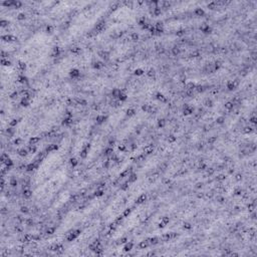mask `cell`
I'll use <instances>...</instances> for the list:
<instances>
[{
  "label": "cell",
  "instance_id": "obj_34",
  "mask_svg": "<svg viewBox=\"0 0 257 257\" xmlns=\"http://www.w3.org/2000/svg\"><path fill=\"white\" fill-rule=\"evenodd\" d=\"M132 213H133V209L131 207H127L125 209H123V211L121 212V215L125 217V219H127L132 215Z\"/></svg>",
  "mask_w": 257,
  "mask_h": 257
},
{
  "label": "cell",
  "instance_id": "obj_3",
  "mask_svg": "<svg viewBox=\"0 0 257 257\" xmlns=\"http://www.w3.org/2000/svg\"><path fill=\"white\" fill-rule=\"evenodd\" d=\"M155 99L157 101L161 103H168L169 101V95H165L163 91H158L155 93Z\"/></svg>",
  "mask_w": 257,
  "mask_h": 257
},
{
  "label": "cell",
  "instance_id": "obj_32",
  "mask_svg": "<svg viewBox=\"0 0 257 257\" xmlns=\"http://www.w3.org/2000/svg\"><path fill=\"white\" fill-rule=\"evenodd\" d=\"M93 194V196H95V198L99 199V198H103V196L105 195V190H103V189H97Z\"/></svg>",
  "mask_w": 257,
  "mask_h": 257
},
{
  "label": "cell",
  "instance_id": "obj_36",
  "mask_svg": "<svg viewBox=\"0 0 257 257\" xmlns=\"http://www.w3.org/2000/svg\"><path fill=\"white\" fill-rule=\"evenodd\" d=\"M117 151H119V153H125L127 151V146L125 144V143L119 142V144H117Z\"/></svg>",
  "mask_w": 257,
  "mask_h": 257
},
{
  "label": "cell",
  "instance_id": "obj_29",
  "mask_svg": "<svg viewBox=\"0 0 257 257\" xmlns=\"http://www.w3.org/2000/svg\"><path fill=\"white\" fill-rule=\"evenodd\" d=\"M117 99H119L121 103H125V101H129V93H127V91H121V93H119V97H117Z\"/></svg>",
  "mask_w": 257,
  "mask_h": 257
},
{
  "label": "cell",
  "instance_id": "obj_24",
  "mask_svg": "<svg viewBox=\"0 0 257 257\" xmlns=\"http://www.w3.org/2000/svg\"><path fill=\"white\" fill-rule=\"evenodd\" d=\"M14 64H13L11 59H9V58H1V66L2 67H11Z\"/></svg>",
  "mask_w": 257,
  "mask_h": 257
},
{
  "label": "cell",
  "instance_id": "obj_15",
  "mask_svg": "<svg viewBox=\"0 0 257 257\" xmlns=\"http://www.w3.org/2000/svg\"><path fill=\"white\" fill-rule=\"evenodd\" d=\"M11 143L15 148H18V147H22V145L25 144V141L21 137H16L13 140H11Z\"/></svg>",
  "mask_w": 257,
  "mask_h": 257
},
{
  "label": "cell",
  "instance_id": "obj_6",
  "mask_svg": "<svg viewBox=\"0 0 257 257\" xmlns=\"http://www.w3.org/2000/svg\"><path fill=\"white\" fill-rule=\"evenodd\" d=\"M254 133H255V125H245L244 127H242V134L243 135L250 136L251 134H254Z\"/></svg>",
  "mask_w": 257,
  "mask_h": 257
},
{
  "label": "cell",
  "instance_id": "obj_2",
  "mask_svg": "<svg viewBox=\"0 0 257 257\" xmlns=\"http://www.w3.org/2000/svg\"><path fill=\"white\" fill-rule=\"evenodd\" d=\"M1 42H3V43H15L17 40H18V37L16 36L15 34H7V33H5V34H2L1 35Z\"/></svg>",
  "mask_w": 257,
  "mask_h": 257
},
{
  "label": "cell",
  "instance_id": "obj_18",
  "mask_svg": "<svg viewBox=\"0 0 257 257\" xmlns=\"http://www.w3.org/2000/svg\"><path fill=\"white\" fill-rule=\"evenodd\" d=\"M33 195V192L31 189H25L21 191V198L24 200H29Z\"/></svg>",
  "mask_w": 257,
  "mask_h": 257
},
{
  "label": "cell",
  "instance_id": "obj_25",
  "mask_svg": "<svg viewBox=\"0 0 257 257\" xmlns=\"http://www.w3.org/2000/svg\"><path fill=\"white\" fill-rule=\"evenodd\" d=\"M150 247V244H149V241L147 239H143V240L139 241L138 243V248L139 249H148Z\"/></svg>",
  "mask_w": 257,
  "mask_h": 257
},
{
  "label": "cell",
  "instance_id": "obj_27",
  "mask_svg": "<svg viewBox=\"0 0 257 257\" xmlns=\"http://www.w3.org/2000/svg\"><path fill=\"white\" fill-rule=\"evenodd\" d=\"M131 185H132V184L129 183V182L127 181V179H125V181H123L121 183V185H119V189H121V191H123V192H127V190L131 188Z\"/></svg>",
  "mask_w": 257,
  "mask_h": 257
},
{
  "label": "cell",
  "instance_id": "obj_33",
  "mask_svg": "<svg viewBox=\"0 0 257 257\" xmlns=\"http://www.w3.org/2000/svg\"><path fill=\"white\" fill-rule=\"evenodd\" d=\"M205 173L207 174L208 176H210V177H213V176L216 175V170H215V168L212 166H208L207 169L205 170Z\"/></svg>",
  "mask_w": 257,
  "mask_h": 257
},
{
  "label": "cell",
  "instance_id": "obj_30",
  "mask_svg": "<svg viewBox=\"0 0 257 257\" xmlns=\"http://www.w3.org/2000/svg\"><path fill=\"white\" fill-rule=\"evenodd\" d=\"M23 8V1L21 0H13V9L14 10H20Z\"/></svg>",
  "mask_w": 257,
  "mask_h": 257
},
{
  "label": "cell",
  "instance_id": "obj_20",
  "mask_svg": "<svg viewBox=\"0 0 257 257\" xmlns=\"http://www.w3.org/2000/svg\"><path fill=\"white\" fill-rule=\"evenodd\" d=\"M236 105H234V103H233L230 99H228V101H226L224 103H223V109H224L226 111H231L235 107H236Z\"/></svg>",
  "mask_w": 257,
  "mask_h": 257
},
{
  "label": "cell",
  "instance_id": "obj_35",
  "mask_svg": "<svg viewBox=\"0 0 257 257\" xmlns=\"http://www.w3.org/2000/svg\"><path fill=\"white\" fill-rule=\"evenodd\" d=\"M103 154H105V157H107V158H109V157H111L113 154H115V150H113V147L107 146V147H105V151H103Z\"/></svg>",
  "mask_w": 257,
  "mask_h": 257
},
{
  "label": "cell",
  "instance_id": "obj_40",
  "mask_svg": "<svg viewBox=\"0 0 257 257\" xmlns=\"http://www.w3.org/2000/svg\"><path fill=\"white\" fill-rule=\"evenodd\" d=\"M10 158V155L8 154V153H6V152H2L1 153V156H0V162L2 163H4L5 161L7 160V159H9Z\"/></svg>",
  "mask_w": 257,
  "mask_h": 257
},
{
  "label": "cell",
  "instance_id": "obj_8",
  "mask_svg": "<svg viewBox=\"0 0 257 257\" xmlns=\"http://www.w3.org/2000/svg\"><path fill=\"white\" fill-rule=\"evenodd\" d=\"M228 177H230V176H228L227 174L221 172V173H218L217 175L214 176V179H215V182H217V183H222V182L226 181V180L228 179Z\"/></svg>",
  "mask_w": 257,
  "mask_h": 257
},
{
  "label": "cell",
  "instance_id": "obj_10",
  "mask_svg": "<svg viewBox=\"0 0 257 257\" xmlns=\"http://www.w3.org/2000/svg\"><path fill=\"white\" fill-rule=\"evenodd\" d=\"M148 69V68H147ZM146 68H144L143 66H139V67L135 68L134 70H133V74H134L135 76H137V77H142V76H144L145 74H146Z\"/></svg>",
  "mask_w": 257,
  "mask_h": 257
},
{
  "label": "cell",
  "instance_id": "obj_38",
  "mask_svg": "<svg viewBox=\"0 0 257 257\" xmlns=\"http://www.w3.org/2000/svg\"><path fill=\"white\" fill-rule=\"evenodd\" d=\"M3 165H4V166H6V167H8V168H13V167L15 166V162H14V160H13V159L9 158V159H7V160L5 161L4 163H3Z\"/></svg>",
  "mask_w": 257,
  "mask_h": 257
},
{
  "label": "cell",
  "instance_id": "obj_5",
  "mask_svg": "<svg viewBox=\"0 0 257 257\" xmlns=\"http://www.w3.org/2000/svg\"><path fill=\"white\" fill-rule=\"evenodd\" d=\"M135 246H136V243L132 240H129L127 243H125V244L123 245V251L125 253H129L135 248Z\"/></svg>",
  "mask_w": 257,
  "mask_h": 257
},
{
  "label": "cell",
  "instance_id": "obj_7",
  "mask_svg": "<svg viewBox=\"0 0 257 257\" xmlns=\"http://www.w3.org/2000/svg\"><path fill=\"white\" fill-rule=\"evenodd\" d=\"M16 155L19 158H27L29 155V152L26 149V147H20V148H17Z\"/></svg>",
  "mask_w": 257,
  "mask_h": 257
},
{
  "label": "cell",
  "instance_id": "obj_41",
  "mask_svg": "<svg viewBox=\"0 0 257 257\" xmlns=\"http://www.w3.org/2000/svg\"><path fill=\"white\" fill-rule=\"evenodd\" d=\"M248 123L251 125H256V123H257L256 115H250V117H248Z\"/></svg>",
  "mask_w": 257,
  "mask_h": 257
},
{
  "label": "cell",
  "instance_id": "obj_16",
  "mask_svg": "<svg viewBox=\"0 0 257 257\" xmlns=\"http://www.w3.org/2000/svg\"><path fill=\"white\" fill-rule=\"evenodd\" d=\"M138 180H139V175H138V173H137V172H132V173H131L130 175L127 176V181L129 182L130 184L136 183Z\"/></svg>",
  "mask_w": 257,
  "mask_h": 257
},
{
  "label": "cell",
  "instance_id": "obj_23",
  "mask_svg": "<svg viewBox=\"0 0 257 257\" xmlns=\"http://www.w3.org/2000/svg\"><path fill=\"white\" fill-rule=\"evenodd\" d=\"M26 149L28 150L29 155H34L39 151V147L36 145H26Z\"/></svg>",
  "mask_w": 257,
  "mask_h": 257
},
{
  "label": "cell",
  "instance_id": "obj_9",
  "mask_svg": "<svg viewBox=\"0 0 257 257\" xmlns=\"http://www.w3.org/2000/svg\"><path fill=\"white\" fill-rule=\"evenodd\" d=\"M7 181H8V185L10 188L12 189H16V188L19 187V181L16 177H9L7 178Z\"/></svg>",
  "mask_w": 257,
  "mask_h": 257
},
{
  "label": "cell",
  "instance_id": "obj_37",
  "mask_svg": "<svg viewBox=\"0 0 257 257\" xmlns=\"http://www.w3.org/2000/svg\"><path fill=\"white\" fill-rule=\"evenodd\" d=\"M9 25H10V21H9L8 19H6V18H1L0 19V26H1V28L2 29L7 28Z\"/></svg>",
  "mask_w": 257,
  "mask_h": 257
},
{
  "label": "cell",
  "instance_id": "obj_21",
  "mask_svg": "<svg viewBox=\"0 0 257 257\" xmlns=\"http://www.w3.org/2000/svg\"><path fill=\"white\" fill-rule=\"evenodd\" d=\"M77 239H78V236L73 232V231H72V232H70L69 234L66 235V237H65L64 240H65L67 243H71V242H73V241L77 240Z\"/></svg>",
  "mask_w": 257,
  "mask_h": 257
},
{
  "label": "cell",
  "instance_id": "obj_19",
  "mask_svg": "<svg viewBox=\"0 0 257 257\" xmlns=\"http://www.w3.org/2000/svg\"><path fill=\"white\" fill-rule=\"evenodd\" d=\"M72 123H73V117H64L61 119V121H60V125L62 127H69Z\"/></svg>",
  "mask_w": 257,
  "mask_h": 257
},
{
  "label": "cell",
  "instance_id": "obj_42",
  "mask_svg": "<svg viewBox=\"0 0 257 257\" xmlns=\"http://www.w3.org/2000/svg\"><path fill=\"white\" fill-rule=\"evenodd\" d=\"M0 56H1V58H9V59H10V54H9V52L6 51L5 49H1Z\"/></svg>",
  "mask_w": 257,
  "mask_h": 257
},
{
  "label": "cell",
  "instance_id": "obj_31",
  "mask_svg": "<svg viewBox=\"0 0 257 257\" xmlns=\"http://www.w3.org/2000/svg\"><path fill=\"white\" fill-rule=\"evenodd\" d=\"M233 179H234V181L236 182V183H241V181H243V178H244V176H243V174L241 173V172H236V173L234 174V175L232 176Z\"/></svg>",
  "mask_w": 257,
  "mask_h": 257
},
{
  "label": "cell",
  "instance_id": "obj_11",
  "mask_svg": "<svg viewBox=\"0 0 257 257\" xmlns=\"http://www.w3.org/2000/svg\"><path fill=\"white\" fill-rule=\"evenodd\" d=\"M227 121H228V119L226 117V115H219L216 117V119H215V123H216L217 125H225V123H227Z\"/></svg>",
  "mask_w": 257,
  "mask_h": 257
},
{
  "label": "cell",
  "instance_id": "obj_13",
  "mask_svg": "<svg viewBox=\"0 0 257 257\" xmlns=\"http://www.w3.org/2000/svg\"><path fill=\"white\" fill-rule=\"evenodd\" d=\"M37 168H38V164H36L34 162H28L24 172H26V173H32L33 171H35Z\"/></svg>",
  "mask_w": 257,
  "mask_h": 257
},
{
  "label": "cell",
  "instance_id": "obj_1",
  "mask_svg": "<svg viewBox=\"0 0 257 257\" xmlns=\"http://www.w3.org/2000/svg\"><path fill=\"white\" fill-rule=\"evenodd\" d=\"M52 68H53V69H58V70H60V71H62V72H63V73H64V70H63V69H61V68H60V67H57V66H49V67L45 68V69H42V70H39V71H35V72H33V73H32V74H30V75H29L28 77L30 78L31 76L35 75V74H37V73H41V72H44V71H47L48 69H52ZM63 76H64V75H63ZM27 83H28V82H27ZM27 83H26V84H27ZM26 84H25V87H26ZM10 101H11V99H8V101H5L4 105H3V107H4V109H5V111H6V105H7V103H8ZM6 115H8V113H7V111H6ZM8 117H9V115H8ZM10 119H12V117H10ZM18 129H19V132H20V134L22 135V136L24 137V138H28V137L25 136L24 133L22 132V130H21V127H19V125H18ZM40 137H41V138H42V140H43V131H42V132L40 133Z\"/></svg>",
  "mask_w": 257,
  "mask_h": 257
},
{
  "label": "cell",
  "instance_id": "obj_17",
  "mask_svg": "<svg viewBox=\"0 0 257 257\" xmlns=\"http://www.w3.org/2000/svg\"><path fill=\"white\" fill-rule=\"evenodd\" d=\"M243 191H244V189H243L241 186L239 185H235L234 187H233V190H232V194L233 196H235V197H240L241 195H242Z\"/></svg>",
  "mask_w": 257,
  "mask_h": 257
},
{
  "label": "cell",
  "instance_id": "obj_39",
  "mask_svg": "<svg viewBox=\"0 0 257 257\" xmlns=\"http://www.w3.org/2000/svg\"><path fill=\"white\" fill-rule=\"evenodd\" d=\"M161 221H162L165 225H169L171 223V221H172V219H171V217L169 216V215H164V216H162V218H161Z\"/></svg>",
  "mask_w": 257,
  "mask_h": 257
},
{
  "label": "cell",
  "instance_id": "obj_12",
  "mask_svg": "<svg viewBox=\"0 0 257 257\" xmlns=\"http://www.w3.org/2000/svg\"><path fill=\"white\" fill-rule=\"evenodd\" d=\"M16 80H17V82H18L19 84H22V85H24V84H26L27 82H28L29 78H28V76H27L26 74L19 73L18 75H17V77H16Z\"/></svg>",
  "mask_w": 257,
  "mask_h": 257
},
{
  "label": "cell",
  "instance_id": "obj_14",
  "mask_svg": "<svg viewBox=\"0 0 257 257\" xmlns=\"http://www.w3.org/2000/svg\"><path fill=\"white\" fill-rule=\"evenodd\" d=\"M41 143V138L39 136H32L27 140V145H36L38 146Z\"/></svg>",
  "mask_w": 257,
  "mask_h": 257
},
{
  "label": "cell",
  "instance_id": "obj_26",
  "mask_svg": "<svg viewBox=\"0 0 257 257\" xmlns=\"http://www.w3.org/2000/svg\"><path fill=\"white\" fill-rule=\"evenodd\" d=\"M68 163H69V165L72 167V168H76V167L79 165V159H77L75 156H72V157H70L69 158Z\"/></svg>",
  "mask_w": 257,
  "mask_h": 257
},
{
  "label": "cell",
  "instance_id": "obj_22",
  "mask_svg": "<svg viewBox=\"0 0 257 257\" xmlns=\"http://www.w3.org/2000/svg\"><path fill=\"white\" fill-rule=\"evenodd\" d=\"M0 7H4V8H13V0H3L0 1Z\"/></svg>",
  "mask_w": 257,
  "mask_h": 257
},
{
  "label": "cell",
  "instance_id": "obj_4",
  "mask_svg": "<svg viewBox=\"0 0 257 257\" xmlns=\"http://www.w3.org/2000/svg\"><path fill=\"white\" fill-rule=\"evenodd\" d=\"M149 200V195L147 193H142L140 194V195L137 197V200H136V204L138 206H141L143 205V204L147 203Z\"/></svg>",
  "mask_w": 257,
  "mask_h": 257
},
{
  "label": "cell",
  "instance_id": "obj_28",
  "mask_svg": "<svg viewBox=\"0 0 257 257\" xmlns=\"http://www.w3.org/2000/svg\"><path fill=\"white\" fill-rule=\"evenodd\" d=\"M19 105H20V107H24V109H27V107H30L31 101H28V99H24V97H20V99H19Z\"/></svg>",
  "mask_w": 257,
  "mask_h": 257
}]
</instances>
